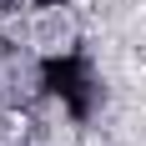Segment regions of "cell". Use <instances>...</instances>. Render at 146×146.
I'll list each match as a JSON object with an SVG mask.
<instances>
[{"label":"cell","instance_id":"6da1fadb","mask_svg":"<svg viewBox=\"0 0 146 146\" xmlns=\"http://www.w3.org/2000/svg\"><path fill=\"white\" fill-rule=\"evenodd\" d=\"M66 40H71V25H66V15H40L35 20V45L40 50H66Z\"/></svg>","mask_w":146,"mask_h":146}]
</instances>
